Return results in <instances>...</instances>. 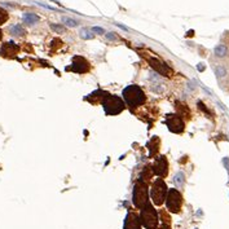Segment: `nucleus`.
I'll list each match as a JSON object with an SVG mask.
<instances>
[{"instance_id": "obj_1", "label": "nucleus", "mask_w": 229, "mask_h": 229, "mask_svg": "<svg viewBox=\"0 0 229 229\" xmlns=\"http://www.w3.org/2000/svg\"><path fill=\"white\" fill-rule=\"evenodd\" d=\"M123 95V100H124V104H127L131 109H136L141 106V105H144L145 101H146V96L144 93V91H142L139 85H135V84H131L126 87L122 92Z\"/></svg>"}, {"instance_id": "obj_2", "label": "nucleus", "mask_w": 229, "mask_h": 229, "mask_svg": "<svg viewBox=\"0 0 229 229\" xmlns=\"http://www.w3.org/2000/svg\"><path fill=\"white\" fill-rule=\"evenodd\" d=\"M101 105H102L104 111L106 113V115H118L126 108V104L120 97L114 96V95H109V93H106L102 97Z\"/></svg>"}, {"instance_id": "obj_3", "label": "nucleus", "mask_w": 229, "mask_h": 229, "mask_svg": "<svg viewBox=\"0 0 229 229\" xmlns=\"http://www.w3.org/2000/svg\"><path fill=\"white\" fill-rule=\"evenodd\" d=\"M132 202L136 208L141 210L149 203V194H148V185L146 183L139 180L135 184L133 193H132Z\"/></svg>"}, {"instance_id": "obj_4", "label": "nucleus", "mask_w": 229, "mask_h": 229, "mask_svg": "<svg viewBox=\"0 0 229 229\" xmlns=\"http://www.w3.org/2000/svg\"><path fill=\"white\" fill-rule=\"evenodd\" d=\"M140 211L141 225H144L146 229H158V215L150 202L145 207H142Z\"/></svg>"}, {"instance_id": "obj_5", "label": "nucleus", "mask_w": 229, "mask_h": 229, "mask_svg": "<svg viewBox=\"0 0 229 229\" xmlns=\"http://www.w3.org/2000/svg\"><path fill=\"white\" fill-rule=\"evenodd\" d=\"M167 185L163 181V179L158 177L156 181L153 183L152 185V189H150V197H152V201L154 205L160 206L166 199V195H167Z\"/></svg>"}, {"instance_id": "obj_6", "label": "nucleus", "mask_w": 229, "mask_h": 229, "mask_svg": "<svg viewBox=\"0 0 229 229\" xmlns=\"http://www.w3.org/2000/svg\"><path fill=\"white\" fill-rule=\"evenodd\" d=\"M166 206H167V210H168L170 212H174V214L180 212L181 206H183V195L177 189L172 188L167 191Z\"/></svg>"}, {"instance_id": "obj_7", "label": "nucleus", "mask_w": 229, "mask_h": 229, "mask_svg": "<svg viewBox=\"0 0 229 229\" xmlns=\"http://www.w3.org/2000/svg\"><path fill=\"white\" fill-rule=\"evenodd\" d=\"M166 124L168 127V129L174 133H181L185 128L184 120L180 115L177 114H168L166 118Z\"/></svg>"}, {"instance_id": "obj_8", "label": "nucleus", "mask_w": 229, "mask_h": 229, "mask_svg": "<svg viewBox=\"0 0 229 229\" xmlns=\"http://www.w3.org/2000/svg\"><path fill=\"white\" fill-rule=\"evenodd\" d=\"M153 171L160 179L167 176V174H168V162H167V158L164 156H159L157 158L156 163L153 166Z\"/></svg>"}, {"instance_id": "obj_9", "label": "nucleus", "mask_w": 229, "mask_h": 229, "mask_svg": "<svg viewBox=\"0 0 229 229\" xmlns=\"http://www.w3.org/2000/svg\"><path fill=\"white\" fill-rule=\"evenodd\" d=\"M124 229H141L140 216L136 212H128L124 219Z\"/></svg>"}, {"instance_id": "obj_10", "label": "nucleus", "mask_w": 229, "mask_h": 229, "mask_svg": "<svg viewBox=\"0 0 229 229\" xmlns=\"http://www.w3.org/2000/svg\"><path fill=\"white\" fill-rule=\"evenodd\" d=\"M149 64L153 69H156L159 74H162L164 77H170L171 75V69L166 64H163L160 60L158 58H149Z\"/></svg>"}, {"instance_id": "obj_11", "label": "nucleus", "mask_w": 229, "mask_h": 229, "mask_svg": "<svg viewBox=\"0 0 229 229\" xmlns=\"http://www.w3.org/2000/svg\"><path fill=\"white\" fill-rule=\"evenodd\" d=\"M69 69L74 70L78 74H82V73H84L85 70L88 69V61H85L83 57H74L71 67H69Z\"/></svg>"}, {"instance_id": "obj_12", "label": "nucleus", "mask_w": 229, "mask_h": 229, "mask_svg": "<svg viewBox=\"0 0 229 229\" xmlns=\"http://www.w3.org/2000/svg\"><path fill=\"white\" fill-rule=\"evenodd\" d=\"M18 45L14 44L13 41H8L5 43V44L2 47V49H0V53H2V56H4V57H13V56L17 54L18 52Z\"/></svg>"}, {"instance_id": "obj_13", "label": "nucleus", "mask_w": 229, "mask_h": 229, "mask_svg": "<svg viewBox=\"0 0 229 229\" xmlns=\"http://www.w3.org/2000/svg\"><path fill=\"white\" fill-rule=\"evenodd\" d=\"M159 145H160V140L157 137V136H154V137L149 141V144H148V149H149V154H150V156H154V154L158 153Z\"/></svg>"}, {"instance_id": "obj_14", "label": "nucleus", "mask_w": 229, "mask_h": 229, "mask_svg": "<svg viewBox=\"0 0 229 229\" xmlns=\"http://www.w3.org/2000/svg\"><path fill=\"white\" fill-rule=\"evenodd\" d=\"M153 174H154V171H153V167L152 166H145L144 167V170H142V172H141V175H140V180L141 181H146V180H150L152 179V176H153Z\"/></svg>"}, {"instance_id": "obj_15", "label": "nucleus", "mask_w": 229, "mask_h": 229, "mask_svg": "<svg viewBox=\"0 0 229 229\" xmlns=\"http://www.w3.org/2000/svg\"><path fill=\"white\" fill-rule=\"evenodd\" d=\"M39 21V17L35 13H25L23 14V22H26L27 25H34Z\"/></svg>"}, {"instance_id": "obj_16", "label": "nucleus", "mask_w": 229, "mask_h": 229, "mask_svg": "<svg viewBox=\"0 0 229 229\" xmlns=\"http://www.w3.org/2000/svg\"><path fill=\"white\" fill-rule=\"evenodd\" d=\"M214 52H215V56H218V57H225L228 49H227V47L224 44H219V45L215 47Z\"/></svg>"}, {"instance_id": "obj_17", "label": "nucleus", "mask_w": 229, "mask_h": 229, "mask_svg": "<svg viewBox=\"0 0 229 229\" xmlns=\"http://www.w3.org/2000/svg\"><path fill=\"white\" fill-rule=\"evenodd\" d=\"M185 181V177H184V174L183 172H177L176 176H175V184L177 187H183V184Z\"/></svg>"}, {"instance_id": "obj_18", "label": "nucleus", "mask_w": 229, "mask_h": 229, "mask_svg": "<svg viewBox=\"0 0 229 229\" xmlns=\"http://www.w3.org/2000/svg\"><path fill=\"white\" fill-rule=\"evenodd\" d=\"M215 74H216V77H218V78H223L227 74V70L223 66H218L215 69Z\"/></svg>"}, {"instance_id": "obj_19", "label": "nucleus", "mask_w": 229, "mask_h": 229, "mask_svg": "<svg viewBox=\"0 0 229 229\" xmlns=\"http://www.w3.org/2000/svg\"><path fill=\"white\" fill-rule=\"evenodd\" d=\"M10 31H12V34H13V35H21V34L25 33L23 29L20 26V25H16V26H13V27L10 29Z\"/></svg>"}, {"instance_id": "obj_20", "label": "nucleus", "mask_w": 229, "mask_h": 229, "mask_svg": "<svg viewBox=\"0 0 229 229\" xmlns=\"http://www.w3.org/2000/svg\"><path fill=\"white\" fill-rule=\"evenodd\" d=\"M62 21L65 22L66 26H70V27H75L77 25H78V22H77V21L71 20V18H67V17H64V18H62Z\"/></svg>"}, {"instance_id": "obj_21", "label": "nucleus", "mask_w": 229, "mask_h": 229, "mask_svg": "<svg viewBox=\"0 0 229 229\" xmlns=\"http://www.w3.org/2000/svg\"><path fill=\"white\" fill-rule=\"evenodd\" d=\"M80 36H82L83 39H93V34H91V31H88V30H82L80 31Z\"/></svg>"}, {"instance_id": "obj_22", "label": "nucleus", "mask_w": 229, "mask_h": 229, "mask_svg": "<svg viewBox=\"0 0 229 229\" xmlns=\"http://www.w3.org/2000/svg\"><path fill=\"white\" fill-rule=\"evenodd\" d=\"M7 20H8V13H7V10H4V9L0 8V25L4 23Z\"/></svg>"}, {"instance_id": "obj_23", "label": "nucleus", "mask_w": 229, "mask_h": 229, "mask_svg": "<svg viewBox=\"0 0 229 229\" xmlns=\"http://www.w3.org/2000/svg\"><path fill=\"white\" fill-rule=\"evenodd\" d=\"M106 38H108V39H110V40H116V39H118V38H116V36H115L114 34H111V33H108Z\"/></svg>"}, {"instance_id": "obj_24", "label": "nucleus", "mask_w": 229, "mask_h": 229, "mask_svg": "<svg viewBox=\"0 0 229 229\" xmlns=\"http://www.w3.org/2000/svg\"><path fill=\"white\" fill-rule=\"evenodd\" d=\"M93 31H96L97 34H104V33H105V30L101 29V27H93Z\"/></svg>"}, {"instance_id": "obj_25", "label": "nucleus", "mask_w": 229, "mask_h": 229, "mask_svg": "<svg viewBox=\"0 0 229 229\" xmlns=\"http://www.w3.org/2000/svg\"><path fill=\"white\" fill-rule=\"evenodd\" d=\"M159 229H171V228H170V225H166V224H163V225L160 227Z\"/></svg>"}, {"instance_id": "obj_26", "label": "nucleus", "mask_w": 229, "mask_h": 229, "mask_svg": "<svg viewBox=\"0 0 229 229\" xmlns=\"http://www.w3.org/2000/svg\"><path fill=\"white\" fill-rule=\"evenodd\" d=\"M203 69H205V66H203V65H198V70H203Z\"/></svg>"}, {"instance_id": "obj_27", "label": "nucleus", "mask_w": 229, "mask_h": 229, "mask_svg": "<svg viewBox=\"0 0 229 229\" xmlns=\"http://www.w3.org/2000/svg\"><path fill=\"white\" fill-rule=\"evenodd\" d=\"M0 39H2V30H0Z\"/></svg>"}]
</instances>
